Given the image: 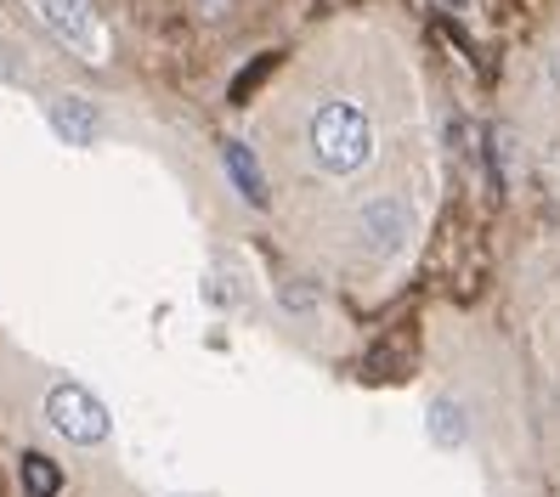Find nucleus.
I'll use <instances>...</instances> for the list:
<instances>
[{
	"instance_id": "nucleus-1",
	"label": "nucleus",
	"mask_w": 560,
	"mask_h": 497,
	"mask_svg": "<svg viewBox=\"0 0 560 497\" xmlns=\"http://www.w3.org/2000/svg\"><path fill=\"white\" fill-rule=\"evenodd\" d=\"M306 147L317 158V170L351 176L374 153V125H369V114H362L357 103H323L312 114V125H306Z\"/></svg>"
},
{
	"instance_id": "nucleus-2",
	"label": "nucleus",
	"mask_w": 560,
	"mask_h": 497,
	"mask_svg": "<svg viewBox=\"0 0 560 497\" xmlns=\"http://www.w3.org/2000/svg\"><path fill=\"white\" fill-rule=\"evenodd\" d=\"M46 424L57 429L62 441L91 447V441L108 436V407L96 402L91 390H80V384H57V390L46 395Z\"/></svg>"
},
{
	"instance_id": "nucleus-3",
	"label": "nucleus",
	"mask_w": 560,
	"mask_h": 497,
	"mask_svg": "<svg viewBox=\"0 0 560 497\" xmlns=\"http://www.w3.org/2000/svg\"><path fill=\"white\" fill-rule=\"evenodd\" d=\"M35 12H40V23L51 28V35L69 46L74 57H103L108 51V40H103V23H96V12H91V0H35Z\"/></svg>"
},
{
	"instance_id": "nucleus-4",
	"label": "nucleus",
	"mask_w": 560,
	"mask_h": 497,
	"mask_svg": "<svg viewBox=\"0 0 560 497\" xmlns=\"http://www.w3.org/2000/svg\"><path fill=\"white\" fill-rule=\"evenodd\" d=\"M408 232H413V215H408L402 198H369L362 215H357V238H362V249H369L374 260L397 255L408 244Z\"/></svg>"
},
{
	"instance_id": "nucleus-5",
	"label": "nucleus",
	"mask_w": 560,
	"mask_h": 497,
	"mask_svg": "<svg viewBox=\"0 0 560 497\" xmlns=\"http://www.w3.org/2000/svg\"><path fill=\"white\" fill-rule=\"evenodd\" d=\"M46 119H51L57 137H62V142H74V147H85V142L96 137V114L80 103V96H51Z\"/></svg>"
},
{
	"instance_id": "nucleus-6",
	"label": "nucleus",
	"mask_w": 560,
	"mask_h": 497,
	"mask_svg": "<svg viewBox=\"0 0 560 497\" xmlns=\"http://www.w3.org/2000/svg\"><path fill=\"white\" fill-rule=\"evenodd\" d=\"M221 164L233 170V181H238V192H244V204H267V192H260V170H255V158H249L244 142H226V147H221Z\"/></svg>"
},
{
	"instance_id": "nucleus-7",
	"label": "nucleus",
	"mask_w": 560,
	"mask_h": 497,
	"mask_svg": "<svg viewBox=\"0 0 560 497\" xmlns=\"http://www.w3.org/2000/svg\"><path fill=\"white\" fill-rule=\"evenodd\" d=\"M62 475H57V463L46 452H23V492L28 497H57Z\"/></svg>"
},
{
	"instance_id": "nucleus-8",
	"label": "nucleus",
	"mask_w": 560,
	"mask_h": 497,
	"mask_svg": "<svg viewBox=\"0 0 560 497\" xmlns=\"http://www.w3.org/2000/svg\"><path fill=\"white\" fill-rule=\"evenodd\" d=\"M431 441L436 447H458V441H465V407H458V402H436L431 407Z\"/></svg>"
},
{
	"instance_id": "nucleus-9",
	"label": "nucleus",
	"mask_w": 560,
	"mask_h": 497,
	"mask_svg": "<svg viewBox=\"0 0 560 497\" xmlns=\"http://www.w3.org/2000/svg\"><path fill=\"white\" fill-rule=\"evenodd\" d=\"M267 74H272V57H260L255 69H244V74H238V85H233V103H249V91H255L260 80H267Z\"/></svg>"
},
{
	"instance_id": "nucleus-10",
	"label": "nucleus",
	"mask_w": 560,
	"mask_h": 497,
	"mask_svg": "<svg viewBox=\"0 0 560 497\" xmlns=\"http://www.w3.org/2000/svg\"><path fill=\"white\" fill-rule=\"evenodd\" d=\"M447 7H453V12H465V7H470V0H447Z\"/></svg>"
}]
</instances>
